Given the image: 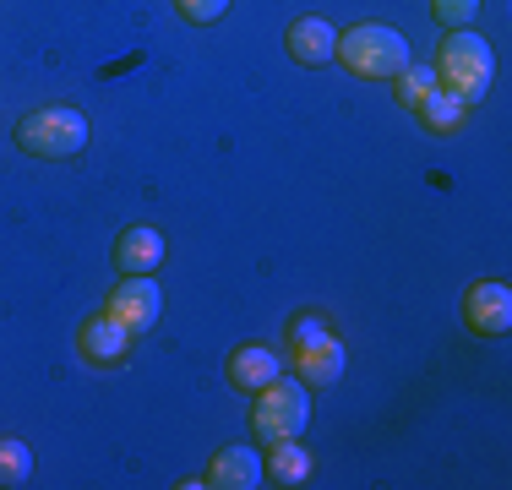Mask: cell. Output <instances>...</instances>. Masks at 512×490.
I'll return each instance as SVG.
<instances>
[{"instance_id": "8fae6325", "label": "cell", "mask_w": 512, "mask_h": 490, "mask_svg": "<svg viewBox=\"0 0 512 490\" xmlns=\"http://www.w3.org/2000/svg\"><path fill=\"white\" fill-rule=\"evenodd\" d=\"M115 267L120 273H158L164 267V235L158 229H120L115 235Z\"/></svg>"}, {"instance_id": "3957f363", "label": "cell", "mask_w": 512, "mask_h": 490, "mask_svg": "<svg viewBox=\"0 0 512 490\" xmlns=\"http://www.w3.org/2000/svg\"><path fill=\"white\" fill-rule=\"evenodd\" d=\"M88 137H93L88 115L71 104H44L17 120V147L28 158H77L88 147Z\"/></svg>"}, {"instance_id": "5bb4252c", "label": "cell", "mask_w": 512, "mask_h": 490, "mask_svg": "<svg viewBox=\"0 0 512 490\" xmlns=\"http://www.w3.org/2000/svg\"><path fill=\"white\" fill-rule=\"evenodd\" d=\"M463 115H469V104H463L458 93H447V88H431L420 98V120L436 131V137H453V131L463 126Z\"/></svg>"}, {"instance_id": "d6986e66", "label": "cell", "mask_w": 512, "mask_h": 490, "mask_svg": "<svg viewBox=\"0 0 512 490\" xmlns=\"http://www.w3.org/2000/svg\"><path fill=\"white\" fill-rule=\"evenodd\" d=\"M316 338H327L322 316H295V322H289V343H295V349H306V343H316Z\"/></svg>"}, {"instance_id": "e0dca14e", "label": "cell", "mask_w": 512, "mask_h": 490, "mask_svg": "<svg viewBox=\"0 0 512 490\" xmlns=\"http://www.w3.org/2000/svg\"><path fill=\"white\" fill-rule=\"evenodd\" d=\"M480 6H485V0H431V17L453 33V28H469V22L480 17Z\"/></svg>"}, {"instance_id": "6da1fadb", "label": "cell", "mask_w": 512, "mask_h": 490, "mask_svg": "<svg viewBox=\"0 0 512 490\" xmlns=\"http://www.w3.org/2000/svg\"><path fill=\"white\" fill-rule=\"evenodd\" d=\"M333 60H344L365 82H393L414 55H409V39L398 28H387V22H355L349 33H338Z\"/></svg>"}, {"instance_id": "52a82bcc", "label": "cell", "mask_w": 512, "mask_h": 490, "mask_svg": "<svg viewBox=\"0 0 512 490\" xmlns=\"http://www.w3.org/2000/svg\"><path fill=\"white\" fill-rule=\"evenodd\" d=\"M131 343H137V338H131L109 311L88 316V322L77 327V349H82V360H93V365H120L131 354Z\"/></svg>"}, {"instance_id": "4fadbf2b", "label": "cell", "mask_w": 512, "mask_h": 490, "mask_svg": "<svg viewBox=\"0 0 512 490\" xmlns=\"http://www.w3.org/2000/svg\"><path fill=\"white\" fill-rule=\"evenodd\" d=\"M262 469H267V485H284V490H295V485H306L311 480V452L300 447L295 436L289 441H267V458H262Z\"/></svg>"}, {"instance_id": "7c38bea8", "label": "cell", "mask_w": 512, "mask_h": 490, "mask_svg": "<svg viewBox=\"0 0 512 490\" xmlns=\"http://www.w3.org/2000/svg\"><path fill=\"white\" fill-rule=\"evenodd\" d=\"M273 376H284V365H278V354L267 349V343H240V349L229 354V382L240 392H262Z\"/></svg>"}, {"instance_id": "5b68a950", "label": "cell", "mask_w": 512, "mask_h": 490, "mask_svg": "<svg viewBox=\"0 0 512 490\" xmlns=\"http://www.w3.org/2000/svg\"><path fill=\"white\" fill-rule=\"evenodd\" d=\"M104 305H109V316H115L131 338H142L158 322V311H164V289L153 284V273H120V284L109 289Z\"/></svg>"}, {"instance_id": "9a60e30c", "label": "cell", "mask_w": 512, "mask_h": 490, "mask_svg": "<svg viewBox=\"0 0 512 490\" xmlns=\"http://www.w3.org/2000/svg\"><path fill=\"white\" fill-rule=\"evenodd\" d=\"M33 480V447L22 436H0V490H22Z\"/></svg>"}, {"instance_id": "9c48e42d", "label": "cell", "mask_w": 512, "mask_h": 490, "mask_svg": "<svg viewBox=\"0 0 512 490\" xmlns=\"http://www.w3.org/2000/svg\"><path fill=\"white\" fill-rule=\"evenodd\" d=\"M284 44H289V60H295V66H327L333 49H338V28L327 17H300V22H289Z\"/></svg>"}, {"instance_id": "ba28073f", "label": "cell", "mask_w": 512, "mask_h": 490, "mask_svg": "<svg viewBox=\"0 0 512 490\" xmlns=\"http://www.w3.org/2000/svg\"><path fill=\"white\" fill-rule=\"evenodd\" d=\"M262 480H267L262 452H256V447H224L213 463H207V480L202 485H213V490H256Z\"/></svg>"}, {"instance_id": "8992f818", "label": "cell", "mask_w": 512, "mask_h": 490, "mask_svg": "<svg viewBox=\"0 0 512 490\" xmlns=\"http://www.w3.org/2000/svg\"><path fill=\"white\" fill-rule=\"evenodd\" d=\"M463 327H469L474 338H502L512 327V289L502 278L469 284V294H463Z\"/></svg>"}, {"instance_id": "277c9868", "label": "cell", "mask_w": 512, "mask_h": 490, "mask_svg": "<svg viewBox=\"0 0 512 490\" xmlns=\"http://www.w3.org/2000/svg\"><path fill=\"white\" fill-rule=\"evenodd\" d=\"M311 425V387L300 376H273L251 403V431L262 441H289V436H306Z\"/></svg>"}, {"instance_id": "7a4b0ae2", "label": "cell", "mask_w": 512, "mask_h": 490, "mask_svg": "<svg viewBox=\"0 0 512 490\" xmlns=\"http://www.w3.org/2000/svg\"><path fill=\"white\" fill-rule=\"evenodd\" d=\"M431 71H436V88L458 93L463 104H480V98L491 93V82H496V55H491V44H485L480 33L453 28Z\"/></svg>"}, {"instance_id": "30bf717a", "label": "cell", "mask_w": 512, "mask_h": 490, "mask_svg": "<svg viewBox=\"0 0 512 490\" xmlns=\"http://www.w3.org/2000/svg\"><path fill=\"white\" fill-rule=\"evenodd\" d=\"M344 360H349V349L333 333L306 343V349H295V371H300V382H306V387H333L338 376H344Z\"/></svg>"}, {"instance_id": "ac0fdd59", "label": "cell", "mask_w": 512, "mask_h": 490, "mask_svg": "<svg viewBox=\"0 0 512 490\" xmlns=\"http://www.w3.org/2000/svg\"><path fill=\"white\" fill-rule=\"evenodd\" d=\"M229 6H235V0H175V11H180L186 22H197V28H207V22H218Z\"/></svg>"}, {"instance_id": "2e32d148", "label": "cell", "mask_w": 512, "mask_h": 490, "mask_svg": "<svg viewBox=\"0 0 512 490\" xmlns=\"http://www.w3.org/2000/svg\"><path fill=\"white\" fill-rule=\"evenodd\" d=\"M393 88H398V98H404L409 109H420V98L436 88V71H431V66H420V60H409V66L393 77Z\"/></svg>"}]
</instances>
